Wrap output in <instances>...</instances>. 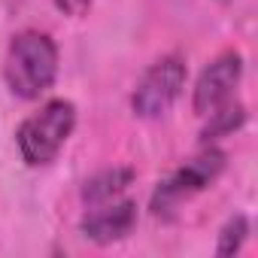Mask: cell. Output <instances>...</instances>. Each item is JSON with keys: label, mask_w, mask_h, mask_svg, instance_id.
<instances>
[{"label": "cell", "mask_w": 258, "mask_h": 258, "mask_svg": "<svg viewBox=\"0 0 258 258\" xmlns=\"http://www.w3.org/2000/svg\"><path fill=\"white\" fill-rule=\"evenodd\" d=\"M58 79V43L46 31H19L4 58V82L19 100H40Z\"/></svg>", "instance_id": "cell-1"}, {"label": "cell", "mask_w": 258, "mask_h": 258, "mask_svg": "<svg viewBox=\"0 0 258 258\" xmlns=\"http://www.w3.org/2000/svg\"><path fill=\"white\" fill-rule=\"evenodd\" d=\"M76 131V103L67 97L46 100L16 127V146L28 167L52 164Z\"/></svg>", "instance_id": "cell-2"}, {"label": "cell", "mask_w": 258, "mask_h": 258, "mask_svg": "<svg viewBox=\"0 0 258 258\" xmlns=\"http://www.w3.org/2000/svg\"><path fill=\"white\" fill-rule=\"evenodd\" d=\"M228 164V155L210 143V146H201L198 155H191L188 161H182L176 170H170L152 191L149 198V210L155 216H170L176 207H182L185 201H191L195 195H201L204 188H210L222 170Z\"/></svg>", "instance_id": "cell-3"}, {"label": "cell", "mask_w": 258, "mask_h": 258, "mask_svg": "<svg viewBox=\"0 0 258 258\" xmlns=\"http://www.w3.org/2000/svg\"><path fill=\"white\" fill-rule=\"evenodd\" d=\"M188 79V64L182 55L170 52L152 61L131 91V112L137 118H161L182 97Z\"/></svg>", "instance_id": "cell-4"}, {"label": "cell", "mask_w": 258, "mask_h": 258, "mask_svg": "<svg viewBox=\"0 0 258 258\" xmlns=\"http://www.w3.org/2000/svg\"><path fill=\"white\" fill-rule=\"evenodd\" d=\"M240 79H243V55L234 52V49L219 52L216 58H210L204 64V70L195 79L191 109L198 115H207V112L219 109L222 103L234 100V91L240 88Z\"/></svg>", "instance_id": "cell-5"}, {"label": "cell", "mask_w": 258, "mask_h": 258, "mask_svg": "<svg viewBox=\"0 0 258 258\" xmlns=\"http://www.w3.org/2000/svg\"><path fill=\"white\" fill-rule=\"evenodd\" d=\"M137 201L131 198H115V201H106V204H94L85 210V216L79 219V234L97 246H109V243H118L124 237H131L134 228H137Z\"/></svg>", "instance_id": "cell-6"}, {"label": "cell", "mask_w": 258, "mask_h": 258, "mask_svg": "<svg viewBox=\"0 0 258 258\" xmlns=\"http://www.w3.org/2000/svg\"><path fill=\"white\" fill-rule=\"evenodd\" d=\"M134 179H137V170H134V167H106V170L91 173V176L82 182L79 198H82L85 207L106 204V201L121 198L127 188L134 185Z\"/></svg>", "instance_id": "cell-7"}, {"label": "cell", "mask_w": 258, "mask_h": 258, "mask_svg": "<svg viewBox=\"0 0 258 258\" xmlns=\"http://www.w3.org/2000/svg\"><path fill=\"white\" fill-rule=\"evenodd\" d=\"M204 118H207V124L201 127V146H210V143H216L222 137H234L240 127L246 124L249 112H246V106L240 100H228L219 109L207 112Z\"/></svg>", "instance_id": "cell-8"}, {"label": "cell", "mask_w": 258, "mask_h": 258, "mask_svg": "<svg viewBox=\"0 0 258 258\" xmlns=\"http://www.w3.org/2000/svg\"><path fill=\"white\" fill-rule=\"evenodd\" d=\"M249 240V219L243 213H234L228 216V222L219 228V237H216V255L219 258H231L243 249V243Z\"/></svg>", "instance_id": "cell-9"}, {"label": "cell", "mask_w": 258, "mask_h": 258, "mask_svg": "<svg viewBox=\"0 0 258 258\" xmlns=\"http://www.w3.org/2000/svg\"><path fill=\"white\" fill-rule=\"evenodd\" d=\"M52 4H55L58 13H64V16H70V19H82V16H88V10H91V0H52Z\"/></svg>", "instance_id": "cell-10"}, {"label": "cell", "mask_w": 258, "mask_h": 258, "mask_svg": "<svg viewBox=\"0 0 258 258\" xmlns=\"http://www.w3.org/2000/svg\"><path fill=\"white\" fill-rule=\"evenodd\" d=\"M219 4H228V0H219Z\"/></svg>", "instance_id": "cell-11"}]
</instances>
